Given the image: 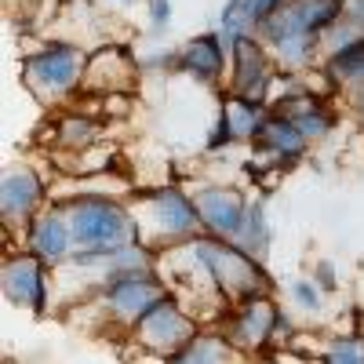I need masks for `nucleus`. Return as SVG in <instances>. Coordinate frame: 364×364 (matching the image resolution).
<instances>
[{
    "label": "nucleus",
    "instance_id": "13",
    "mask_svg": "<svg viewBox=\"0 0 364 364\" xmlns=\"http://www.w3.org/2000/svg\"><path fill=\"white\" fill-rule=\"evenodd\" d=\"M269 109L273 113H284L288 120H295L310 142L328 139L331 132H336V120H339L336 117V106L324 99V91H314L306 84H291L284 95H277V99L269 102Z\"/></svg>",
    "mask_w": 364,
    "mask_h": 364
},
{
    "label": "nucleus",
    "instance_id": "20",
    "mask_svg": "<svg viewBox=\"0 0 364 364\" xmlns=\"http://www.w3.org/2000/svg\"><path fill=\"white\" fill-rule=\"evenodd\" d=\"M237 245H240V248H248V252L259 255V259L269 252V245H273V230H269V215H266V200H252V208H248V223H245V230H240Z\"/></svg>",
    "mask_w": 364,
    "mask_h": 364
},
{
    "label": "nucleus",
    "instance_id": "28",
    "mask_svg": "<svg viewBox=\"0 0 364 364\" xmlns=\"http://www.w3.org/2000/svg\"><path fill=\"white\" fill-rule=\"evenodd\" d=\"M314 281L321 284V291H336V288H339L336 262H331V259H317V266H314Z\"/></svg>",
    "mask_w": 364,
    "mask_h": 364
},
{
    "label": "nucleus",
    "instance_id": "9",
    "mask_svg": "<svg viewBox=\"0 0 364 364\" xmlns=\"http://www.w3.org/2000/svg\"><path fill=\"white\" fill-rule=\"evenodd\" d=\"M277 55L259 33H245L230 44V91L245 99H269L273 77H277Z\"/></svg>",
    "mask_w": 364,
    "mask_h": 364
},
{
    "label": "nucleus",
    "instance_id": "8",
    "mask_svg": "<svg viewBox=\"0 0 364 364\" xmlns=\"http://www.w3.org/2000/svg\"><path fill=\"white\" fill-rule=\"evenodd\" d=\"M168 295V284L157 269H142V273H124L117 281L99 284V302L109 321L124 324V331L135 328V321L154 306L157 299Z\"/></svg>",
    "mask_w": 364,
    "mask_h": 364
},
{
    "label": "nucleus",
    "instance_id": "16",
    "mask_svg": "<svg viewBox=\"0 0 364 364\" xmlns=\"http://www.w3.org/2000/svg\"><path fill=\"white\" fill-rule=\"evenodd\" d=\"M26 245L33 255H41L48 266H58V262H70V255L77 252L73 245V226H70V215L63 211V204L51 200L41 215L29 223L26 230Z\"/></svg>",
    "mask_w": 364,
    "mask_h": 364
},
{
    "label": "nucleus",
    "instance_id": "10",
    "mask_svg": "<svg viewBox=\"0 0 364 364\" xmlns=\"http://www.w3.org/2000/svg\"><path fill=\"white\" fill-rule=\"evenodd\" d=\"M48 262L33 252H18L4 259V273H0V284H4V299L18 310H29L44 317L48 314V295H51V281H48Z\"/></svg>",
    "mask_w": 364,
    "mask_h": 364
},
{
    "label": "nucleus",
    "instance_id": "22",
    "mask_svg": "<svg viewBox=\"0 0 364 364\" xmlns=\"http://www.w3.org/2000/svg\"><path fill=\"white\" fill-rule=\"evenodd\" d=\"M219 33L226 37V44H233L237 37H245V33H255L252 0H226L223 11H219Z\"/></svg>",
    "mask_w": 364,
    "mask_h": 364
},
{
    "label": "nucleus",
    "instance_id": "19",
    "mask_svg": "<svg viewBox=\"0 0 364 364\" xmlns=\"http://www.w3.org/2000/svg\"><path fill=\"white\" fill-rule=\"evenodd\" d=\"M233 357H237V346L223 336V331H211V336L200 331L186 350H178L164 364H233Z\"/></svg>",
    "mask_w": 364,
    "mask_h": 364
},
{
    "label": "nucleus",
    "instance_id": "11",
    "mask_svg": "<svg viewBox=\"0 0 364 364\" xmlns=\"http://www.w3.org/2000/svg\"><path fill=\"white\" fill-rule=\"evenodd\" d=\"M252 146H255V154H259V161H262L266 171L284 175V171H291L299 161H306V154H310L314 142L302 135V128L295 124V120H288L284 113H273V109H269L266 124H262V132H259V139H255Z\"/></svg>",
    "mask_w": 364,
    "mask_h": 364
},
{
    "label": "nucleus",
    "instance_id": "26",
    "mask_svg": "<svg viewBox=\"0 0 364 364\" xmlns=\"http://www.w3.org/2000/svg\"><path fill=\"white\" fill-rule=\"evenodd\" d=\"M269 364H328L324 360V353H310V350H299V346H273L269 350V357H266Z\"/></svg>",
    "mask_w": 364,
    "mask_h": 364
},
{
    "label": "nucleus",
    "instance_id": "15",
    "mask_svg": "<svg viewBox=\"0 0 364 364\" xmlns=\"http://www.w3.org/2000/svg\"><path fill=\"white\" fill-rule=\"evenodd\" d=\"M178 73L208 87H219L230 77V44L219 29H204L178 48Z\"/></svg>",
    "mask_w": 364,
    "mask_h": 364
},
{
    "label": "nucleus",
    "instance_id": "27",
    "mask_svg": "<svg viewBox=\"0 0 364 364\" xmlns=\"http://www.w3.org/2000/svg\"><path fill=\"white\" fill-rule=\"evenodd\" d=\"M139 66L154 73H178V48H154L149 58H139Z\"/></svg>",
    "mask_w": 364,
    "mask_h": 364
},
{
    "label": "nucleus",
    "instance_id": "6",
    "mask_svg": "<svg viewBox=\"0 0 364 364\" xmlns=\"http://www.w3.org/2000/svg\"><path fill=\"white\" fill-rule=\"evenodd\" d=\"M219 331L237 346V353H262L269 357V346H277L281 336H295L291 321L277 310V302H273L269 295H259V299H248L240 302V306H233Z\"/></svg>",
    "mask_w": 364,
    "mask_h": 364
},
{
    "label": "nucleus",
    "instance_id": "30",
    "mask_svg": "<svg viewBox=\"0 0 364 364\" xmlns=\"http://www.w3.org/2000/svg\"><path fill=\"white\" fill-rule=\"evenodd\" d=\"M346 102H350V109H353V117L364 124V91H353V95H346Z\"/></svg>",
    "mask_w": 364,
    "mask_h": 364
},
{
    "label": "nucleus",
    "instance_id": "18",
    "mask_svg": "<svg viewBox=\"0 0 364 364\" xmlns=\"http://www.w3.org/2000/svg\"><path fill=\"white\" fill-rule=\"evenodd\" d=\"M321 73L331 84V91H339V95L364 91V33L336 51H328L321 58Z\"/></svg>",
    "mask_w": 364,
    "mask_h": 364
},
{
    "label": "nucleus",
    "instance_id": "12",
    "mask_svg": "<svg viewBox=\"0 0 364 364\" xmlns=\"http://www.w3.org/2000/svg\"><path fill=\"white\" fill-rule=\"evenodd\" d=\"M48 204L51 200H48V186H44L41 171L33 168L4 171V182H0V219H4V226L26 230Z\"/></svg>",
    "mask_w": 364,
    "mask_h": 364
},
{
    "label": "nucleus",
    "instance_id": "25",
    "mask_svg": "<svg viewBox=\"0 0 364 364\" xmlns=\"http://www.w3.org/2000/svg\"><path fill=\"white\" fill-rule=\"evenodd\" d=\"M146 11H149V41H161L171 26V0H146Z\"/></svg>",
    "mask_w": 364,
    "mask_h": 364
},
{
    "label": "nucleus",
    "instance_id": "23",
    "mask_svg": "<svg viewBox=\"0 0 364 364\" xmlns=\"http://www.w3.org/2000/svg\"><path fill=\"white\" fill-rule=\"evenodd\" d=\"M324 360L328 364H364V331H350V336L328 339Z\"/></svg>",
    "mask_w": 364,
    "mask_h": 364
},
{
    "label": "nucleus",
    "instance_id": "24",
    "mask_svg": "<svg viewBox=\"0 0 364 364\" xmlns=\"http://www.w3.org/2000/svg\"><path fill=\"white\" fill-rule=\"evenodd\" d=\"M291 299H295V306L306 310V314H321V306H324V291H321L317 281H295Z\"/></svg>",
    "mask_w": 364,
    "mask_h": 364
},
{
    "label": "nucleus",
    "instance_id": "1",
    "mask_svg": "<svg viewBox=\"0 0 364 364\" xmlns=\"http://www.w3.org/2000/svg\"><path fill=\"white\" fill-rule=\"evenodd\" d=\"M58 204H63V211L70 215L73 245H77V252L70 255L66 266L99 269L113 252L142 240V230H139L132 204L117 200L109 193H73Z\"/></svg>",
    "mask_w": 364,
    "mask_h": 364
},
{
    "label": "nucleus",
    "instance_id": "5",
    "mask_svg": "<svg viewBox=\"0 0 364 364\" xmlns=\"http://www.w3.org/2000/svg\"><path fill=\"white\" fill-rule=\"evenodd\" d=\"M84 73H87V55L66 41H51L22 58V84L44 106L77 99L84 91Z\"/></svg>",
    "mask_w": 364,
    "mask_h": 364
},
{
    "label": "nucleus",
    "instance_id": "17",
    "mask_svg": "<svg viewBox=\"0 0 364 364\" xmlns=\"http://www.w3.org/2000/svg\"><path fill=\"white\" fill-rule=\"evenodd\" d=\"M266 117H269V102H262V99H245V95H233V91H226L215 124L230 135L233 146H240V142L252 146V142L259 139L262 124H266Z\"/></svg>",
    "mask_w": 364,
    "mask_h": 364
},
{
    "label": "nucleus",
    "instance_id": "3",
    "mask_svg": "<svg viewBox=\"0 0 364 364\" xmlns=\"http://www.w3.org/2000/svg\"><path fill=\"white\" fill-rule=\"evenodd\" d=\"M200 266L208 269L211 284L219 288V295L230 302V310L240 306L248 299H259V295H269L273 288V277L266 273L262 259L252 255L248 248H240L237 240H226V237H215V233H200L190 240Z\"/></svg>",
    "mask_w": 364,
    "mask_h": 364
},
{
    "label": "nucleus",
    "instance_id": "14",
    "mask_svg": "<svg viewBox=\"0 0 364 364\" xmlns=\"http://www.w3.org/2000/svg\"><path fill=\"white\" fill-rule=\"evenodd\" d=\"M197 208H200V219H204V233H215L226 240H237L240 230L248 223V208L252 197L237 186H200L197 193Z\"/></svg>",
    "mask_w": 364,
    "mask_h": 364
},
{
    "label": "nucleus",
    "instance_id": "2",
    "mask_svg": "<svg viewBox=\"0 0 364 364\" xmlns=\"http://www.w3.org/2000/svg\"><path fill=\"white\" fill-rule=\"evenodd\" d=\"M346 15V0H284L255 33L277 55L281 70L321 66L324 33Z\"/></svg>",
    "mask_w": 364,
    "mask_h": 364
},
{
    "label": "nucleus",
    "instance_id": "31",
    "mask_svg": "<svg viewBox=\"0 0 364 364\" xmlns=\"http://www.w3.org/2000/svg\"><path fill=\"white\" fill-rule=\"evenodd\" d=\"M102 4H113V8H135L139 0H102Z\"/></svg>",
    "mask_w": 364,
    "mask_h": 364
},
{
    "label": "nucleus",
    "instance_id": "4",
    "mask_svg": "<svg viewBox=\"0 0 364 364\" xmlns=\"http://www.w3.org/2000/svg\"><path fill=\"white\" fill-rule=\"evenodd\" d=\"M128 204H132L135 219H139L142 240L149 248H157V252L175 248V245H186V240L204 233V219H200L197 197L186 193L182 186H175V182L146 190V193H139Z\"/></svg>",
    "mask_w": 364,
    "mask_h": 364
},
{
    "label": "nucleus",
    "instance_id": "7",
    "mask_svg": "<svg viewBox=\"0 0 364 364\" xmlns=\"http://www.w3.org/2000/svg\"><path fill=\"white\" fill-rule=\"evenodd\" d=\"M132 336H135V343L146 353L168 360V357H175L178 350H186L200 336V324H197V317L186 306H182V299L168 291L164 299H157L154 306L135 321Z\"/></svg>",
    "mask_w": 364,
    "mask_h": 364
},
{
    "label": "nucleus",
    "instance_id": "21",
    "mask_svg": "<svg viewBox=\"0 0 364 364\" xmlns=\"http://www.w3.org/2000/svg\"><path fill=\"white\" fill-rule=\"evenodd\" d=\"M99 139V120L87 117V113H63L58 117V146H70V149H87L95 146Z\"/></svg>",
    "mask_w": 364,
    "mask_h": 364
},
{
    "label": "nucleus",
    "instance_id": "29",
    "mask_svg": "<svg viewBox=\"0 0 364 364\" xmlns=\"http://www.w3.org/2000/svg\"><path fill=\"white\" fill-rule=\"evenodd\" d=\"M346 18L364 26V0H346Z\"/></svg>",
    "mask_w": 364,
    "mask_h": 364
}]
</instances>
